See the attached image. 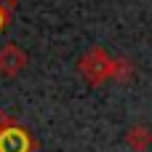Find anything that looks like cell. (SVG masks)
I'll list each match as a JSON object with an SVG mask.
<instances>
[{"instance_id":"cell-1","label":"cell","mask_w":152,"mask_h":152,"mask_svg":"<svg viewBox=\"0 0 152 152\" xmlns=\"http://www.w3.org/2000/svg\"><path fill=\"white\" fill-rule=\"evenodd\" d=\"M0 152H37V139L32 131L0 110Z\"/></svg>"},{"instance_id":"cell-2","label":"cell","mask_w":152,"mask_h":152,"mask_svg":"<svg viewBox=\"0 0 152 152\" xmlns=\"http://www.w3.org/2000/svg\"><path fill=\"white\" fill-rule=\"evenodd\" d=\"M112 59L115 56H110L102 45H94L77 59V75L83 77V83L96 88L112 77Z\"/></svg>"},{"instance_id":"cell-3","label":"cell","mask_w":152,"mask_h":152,"mask_svg":"<svg viewBox=\"0 0 152 152\" xmlns=\"http://www.w3.org/2000/svg\"><path fill=\"white\" fill-rule=\"evenodd\" d=\"M29 64V56L21 45L16 43H5L0 48V75L3 77H16L19 72H24V67Z\"/></svg>"},{"instance_id":"cell-4","label":"cell","mask_w":152,"mask_h":152,"mask_svg":"<svg viewBox=\"0 0 152 152\" xmlns=\"http://www.w3.org/2000/svg\"><path fill=\"white\" fill-rule=\"evenodd\" d=\"M123 139H126V144L134 152H147L152 147V128L144 126V123H134V126L126 131Z\"/></svg>"},{"instance_id":"cell-5","label":"cell","mask_w":152,"mask_h":152,"mask_svg":"<svg viewBox=\"0 0 152 152\" xmlns=\"http://www.w3.org/2000/svg\"><path fill=\"white\" fill-rule=\"evenodd\" d=\"M134 75H136V67L126 56H115L112 59V77L110 80H115V83H131Z\"/></svg>"},{"instance_id":"cell-6","label":"cell","mask_w":152,"mask_h":152,"mask_svg":"<svg viewBox=\"0 0 152 152\" xmlns=\"http://www.w3.org/2000/svg\"><path fill=\"white\" fill-rule=\"evenodd\" d=\"M13 13H16V0H0V35H3V29L11 24Z\"/></svg>"}]
</instances>
